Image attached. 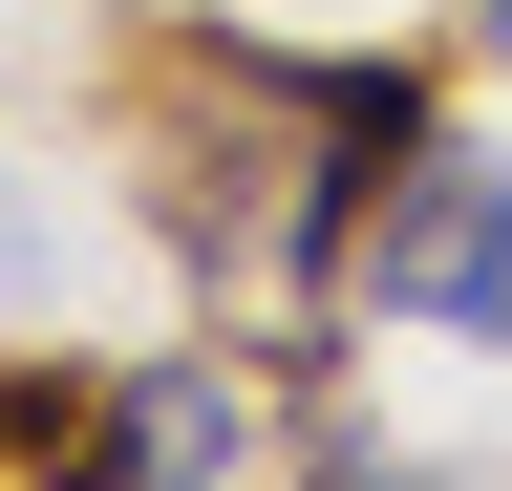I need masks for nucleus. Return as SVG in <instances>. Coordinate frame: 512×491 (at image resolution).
<instances>
[{"mask_svg":"<svg viewBox=\"0 0 512 491\" xmlns=\"http://www.w3.org/2000/svg\"><path fill=\"white\" fill-rule=\"evenodd\" d=\"M363 321H427V342H512V150H406L384 171V214H363V257H342Z\"/></svg>","mask_w":512,"mask_h":491,"instance_id":"nucleus-1","label":"nucleus"},{"mask_svg":"<svg viewBox=\"0 0 512 491\" xmlns=\"http://www.w3.org/2000/svg\"><path fill=\"white\" fill-rule=\"evenodd\" d=\"M86 449H107V470H235V449H256V406L214 385V363H150L128 406H86Z\"/></svg>","mask_w":512,"mask_h":491,"instance_id":"nucleus-2","label":"nucleus"},{"mask_svg":"<svg viewBox=\"0 0 512 491\" xmlns=\"http://www.w3.org/2000/svg\"><path fill=\"white\" fill-rule=\"evenodd\" d=\"M0 449H86V406H64V385H0Z\"/></svg>","mask_w":512,"mask_h":491,"instance_id":"nucleus-3","label":"nucleus"},{"mask_svg":"<svg viewBox=\"0 0 512 491\" xmlns=\"http://www.w3.org/2000/svg\"><path fill=\"white\" fill-rule=\"evenodd\" d=\"M491 65H512V0H491Z\"/></svg>","mask_w":512,"mask_h":491,"instance_id":"nucleus-4","label":"nucleus"}]
</instances>
